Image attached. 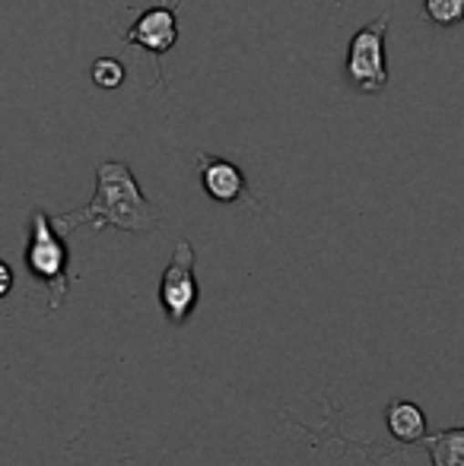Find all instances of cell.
Segmentation results:
<instances>
[{
    "mask_svg": "<svg viewBox=\"0 0 464 466\" xmlns=\"http://www.w3.org/2000/svg\"><path fill=\"white\" fill-rule=\"evenodd\" d=\"M55 222L64 232H74L77 226H89L96 232L118 228V232L130 235H150L162 226V213L153 207V200H147L128 162L108 159L96 166L93 200L80 209L55 216Z\"/></svg>",
    "mask_w": 464,
    "mask_h": 466,
    "instance_id": "1",
    "label": "cell"
},
{
    "mask_svg": "<svg viewBox=\"0 0 464 466\" xmlns=\"http://www.w3.org/2000/svg\"><path fill=\"white\" fill-rule=\"evenodd\" d=\"M64 228L45 209H32L26 235V270L48 295V311H57L70 292V248Z\"/></svg>",
    "mask_w": 464,
    "mask_h": 466,
    "instance_id": "2",
    "label": "cell"
},
{
    "mask_svg": "<svg viewBox=\"0 0 464 466\" xmlns=\"http://www.w3.org/2000/svg\"><path fill=\"white\" fill-rule=\"evenodd\" d=\"M388 13L366 23L353 32L347 45V80L359 93H382L388 86V64H385V32H388Z\"/></svg>",
    "mask_w": 464,
    "mask_h": 466,
    "instance_id": "3",
    "label": "cell"
},
{
    "mask_svg": "<svg viewBox=\"0 0 464 466\" xmlns=\"http://www.w3.org/2000/svg\"><path fill=\"white\" fill-rule=\"evenodd\" d=\"M198 258H194V245L188 238H181L172 251L166 273L160 279V305L162 314L172 327H185L191 320V314L198 311L201 301V282L198 270H194Z\"/></svg>",
    "mask_w": 464,
    "mask_h": 466,
    "instance_id": "4",
    "label": "cell"
},
{
    "mask_svg": "<svg viewBox=\"0 0 464 466\" xmlns=\"http://www.w3.org/2000/svg\"><path fill=\"white\" fill-rule=\"evenodd\" d=\"M121 42L150 51L156 57V64H160V80H162V55H169L172 45L179 42V6L172 0L150 4L128 25V32H121Z\"/></svg>",
    "mask_w": 464,
    "mask_h": 466,
    "instance_id": "5",
    "label": "cell"
},
{
    "mask_svg": "<svg viewBox=\"0 0 464 466\" xmlns=\"http://www.w3.org/2000/svg\"><path fill=\"white\" fill-rule=\"evenodd\" d=\"M198 172H201V187H204V194L211 197L213 203H239V200L254 203V194L245 181V172H242L235 162L201 153Z\"/></svg>",
    "mask_w": 464,
    "mask_h": 466,
    "instance_id": "6",
    "label": "cell"
},
{
    "mask_svg": "<svg viewBox=\"0 0 464 466\" xmlns=\"http://www.w3.org/2000/svg\"><path fill=\"white\" fill-rule=\"evenodd\" d=\"M385 425H388L391 438L397 444H417L427 441V416L417 403L410 400H395L385 410Z\"/></svg>",
    "mask_w": 464,
    "mask_h": 466,
    "instance_id": "7",
    "label": "cell"
},
{
    "mask_svg": "<svg viewBox=\"0 0 464 466\" xmlns=\"http://www.w3.org/2000/svg\"><path fill=\"white\" fill-rule=\"evenodd\" d=\"M429 466H464V425L442 429L427 438Z\"/></svg>",
    "mask_w": 464,
    "mask_h": 466,
    "instance_id": "8",
    "label": "cell"
},
{
    "mask_svg": "<svg viewBox=\"0 0 464 466\" xmlns=\"http://www.w3.org/2000/svg\"><path fill=\"white\" fill-rule=\"evenodd\" d=\"M423 13L436 29H452L464 23V0H423Z\"/></svg>",
    "mask_w": 464,
    "mask_h": 466,
    "instance_id": "9",
    "label": "cell"
},
{
    "mask_svg": "<svg viewBox=\"0 0 464 466\" xmlns=\"http://www.w3.org/2000/svg\"><path fill=\"white\" fill-rule=\"evenodd\" d=\"M124 76H128V70H124V64L118 57H99L89 67V80L99 89H118L124 83Z\"/></svg>",
    "mask_w": 464,
    "mask_h": 466,
    "instance_id": "10",
    "label": "cell"
},
{
    "mask_svg": "<svg viewBox=\"0 0 464 466\" xmlns=\"http://www.w3.org/2000/svg\"><path fill=\"white\" fill-rule=\"evenodd\" d=\"M0 277H4V289H0V295H10V289H13V267L10 264H0Z\"/></svg>",
    "mask_w": 464,
    "mask_h": 466,
    "instance_id": "11",
    "label": "cell"
}]
</instances>
